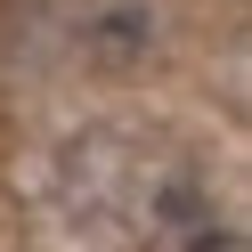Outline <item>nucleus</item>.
<instances>
[{"label":"nucleus","mask_w":252,"mask_h":252,"mask_svg":"<svg viewBox=\"0 0 252 252\" xmlns=\"http://www.w3.org/2000/svg\"><path fill=\"white\" fill-rule=\"evenodd\" d=\"M163 49V8L155 0H82L65 17V57L90 73H138Z\"/></svg>","instance_id":"f03ea898"},{"label":"nucleus","mask_w":252,"mask_h":252,"mask_svg":"<svg viewBox=\"0 0 252 252\" xmlns=\"http://www.w3.org/2000/svg\"><path fill=\"white\" fill-rule=\"evenodd\" d=\"M33 220L57 252H244L220 171L130 114L73 122L33 163Z\"/></svg>","instance_id":"f257e3e1"}]
</instances>
